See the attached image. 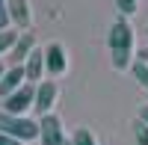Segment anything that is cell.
Instances as JSON below:
<instances>
[{
    "mask_svg": "<svg viewBox=\"0 0 148 145\" xmlns=\"http://www.w3.org/2000/svg\"><path fill=\"white\" fill-rule=\"evenodd\" d=\"M107 47L113 53V68L116 71H125L133 65V30L127 18H116L113 27L107 33Z\"/></svg>",
    "mask_w": 148,
    "mask_h": 145,
    "instance_id": "1",
    "label": "cell"
},
{
    "mask_svg": "<svg viewBox=\"0 0 148 145\" xmlns=\"http://www.w3.org/2000/svg\"><path fill=\"white\" fill-rule=\"evenodd\" d=\"M0 133H6L18 142H33L42 136V127H39V122H33L27 116H12L6 110H0Z\"/></svg>",
    "mask_w": 148,
    "mask_h": 145,
    "instance_id": "2",
    "label": "cell"
},
{
    "mask_svg": "<svg viewBox=\"0 0 148 145\" xmlns=\"http://www.w3.org/2000/svg\"><path fill=\"white\" fill-rule=\"evenodd\" d=\"M30 107H36V86L33 83H27L24 89H18L15 95H9V98L3 101V110L12 113V116H24Z\"/></svg>",
    "mask_w": 148,
    "mask_h": 145,
    "instance_id": "3",
    "label": "cell"
},
{
    "mask_svg": "<svg viewBox=\"0 0 148 145\" xmlns=\"http://www.w3.org/2000/svg\"><path fill=\"white\" fill-rule=\"evenodd\" d=\"M56 95H59V89H56V83H51V80H42L39 86H36V107H33V110L39 113V118L51 116L53 104H56Z\"/></svg>",
    "mask_w": 148,
    "mask_h": 145,
    "instance_id": "4",
    "label": "cell"
},
{
    "mask_svg": "<svg viewBox=\"0 0 148 145\" xmlns=\"http://www.w3.org/2000/svg\"><path fill=\"white\" fill-rule=\"evenodd\" d=\"M24 86H27V71H24V65H12V68H6L3 80H0V98L6 101L9 95H15Z\"/></svg>",
    "mask_w": 148,
    "mask_h": 145,
    "instance_id": "5",
    "label": "cell"
},
{
    "mask_svg": "<svg viewBox=\"0 0 148 145\" xmlns=\"http://www.w3.org/2000/svg\"><path fill=\"white\" fill-rule=\"evenodd\" d=\"M39 127H42V145H68L65 133H62V122L56 116L39 118Z\"/></svg>",
    "mask_w": 148,
    "mask_h": 145,
    "instance_id": "6",
    "label": "cell"
},
{
    "mask_svg": "<svg viewBox=\"0 0 148 145\" xmlns=\"http://www.w3.org/2000/svg\"><path fill=\"white\" fill-rule=\"evenodd\" d=\"M45 59H47V74H53L59 77L62 71L68 68V59H65V47L59 44V42H51L45 47Z\"/></svg>",
    "mask_w": 148,
    "mask_h": 145,
    "instance_id": "7",
    "label": "cell"
},
{
    "mask_svg": "<svg viewBox=\"0 0 148 145\" xmlns=\"http://www.w3.org/2000/svg\"><path fill=\"white\" fill-rule=\"evenodd\" d=\"M24 71H27V83H36V86L42 83V71H47V59H45V51H42V47H36V51L27 56Z\"/></svg>",
    "mask_w": 148,
    "mask_h": 145,
    "instance_id": "8",
    "label": "cell"
},
{
    "mask_svg": "<svg viewBox=\"0 0 148 145\" xmlns=\"http://www.w3.org/2000/svg\"><path fill=\"white\" fill-rule=\"evenodd\" d=\"M6 6H9V18L12 24H18V27H30V3L27 0H6Z\"/></svg>",
    "mask_w": 148,
    "mask_h": 145,
    "instance_id": "9",
    "label": "cell"
},
{
    "mask_svg": "<svg viewBox=\"0 0 148 145\" xmlns=\"http://www.w3.org/2000/svg\"><path fill=\"white\" fill-rule=\"evenodd\" d=\"M36 51V44H33V36L30 33H24L21 39H18V44H15V51H12V56H15V65H24L27 62V56Z\"/></svg>",
    "mask_w": 148,
    "mask_h": 145,
    "instance_id": "10",
    "label": "cell"
},
{
    "mask_svg": "<svg viewBox=\"0 0 148 145\" xmlns=\"http://www.w3.org/2000/svg\"><path fill=\"white\" fill-rule=\"evenodd\" d=\"M130 74H133V80H136L139 86L148 92V62H142V59H133V65H130Z\"/></svg>",
    "mask_w": 148,
    "mask_h": 145,
    "instance_id": "11",
    "label": "cell"
},
{
    "mask_svg": "<svg viewBox=\"0 0 148 145\" xmlns=\"http://www.w3.org/2000/svg\"><path fill=\"white\" fill-rule=\"evenodd\" d=\"M15 44H18V33L15 30H3L0 33V56L6 51H15Z\"/></svg>",
    "mask_w": 148,
    "mask_h": 145,
    "instance_id": "12",
    "label": "cell"
},
{
    "mask_svg": "<svg viewBox=\"0 0 148 145\" xmlns=\"http://www.w3.org/2000/svg\"><path fill=\"white\" fill-rule=\"evenodd\" d=\"M71 145H98V139H95V133H92L89 127H80V130H74Z\"/></svg>",
    "mask_w": 148,
    "mask_h": 145,
    "instance_id": "13",
    "label": "cell"
},
{
    "mask_svg": "<svg viewBox=\"0 0 148 145\" xmlns=\"http://www.w3.org/2000/svg\"><path fill=\"white\" fill-rule=\"evenodd\" d=\"M133 133H136V142H139V145H148V124L142 122V118L133 122Z\"/></svg>",
    "mask_w": 148,
    "mask_h": 145,
    "instance_id": "14",
    "label": "cell"
},
{
    "mask_svg": "<svg viewBox=\"0 0 148 145\" xmlns=\"http://www.w3.org/2000/svg\"><path fill=\"white\" fill-rule=\"evenodd\" d=\"M9 6H6V0H0V33L3 30H9Z\"/></svg>",
    "mask_w": 148,
    "mask_h": 145,
    "instance_id": "15",
    "label": "cell"
},
{
    "mask_svg": "<svg viewBox=\"0 0 148 145\" xmlns=\"http://www.w3.org/2000/svg\"><path fill=\"white\" fill-rule=\"evenodd\" d=\"M116 6L121 9V15H133L136 12V0H116Z\"/></svg>",
    "mask_w": 148,
    "mask_h": 145,
    "instance_id": "16",
    "label": "cell"
},
{
    "mask_svg": "<svg viewBox=\"0 0 148 145\" xmlns=\"http://www.w3.org/2000/svg\"><path fill=\"white\" fill-rule=\"evenodd\" d=\"M0 145H24V142L12 139V136H6V133H0Z\"/></svg>",
    "mask_w": 148,
    "mask_h": 145,
    "instance_id": "17",
    "label": "cell"
},
{
    "mask_svg": "<svg viewBox=\"0 0 148 145\" xmlns=\"http://www.w3.org/2000/svg\"><path fill=\"white\" fill-rule=\"evenodd\" d=\"M139 118H142V122L148 124V107H142V110H139Z\"/></svg>",
    "mask_w": 148,
    "mask_h": 145,
    "instance_id": "18",
    "label": "cell"
},
{
    "mask_svg": "<svg viewBox=\"0 0 148 145\" xmlns=\"http://www.w3.org/2000/svg\"><path fill=\"white\" fill-rule=\"evenodd\" d=\"M3 74H6V68H3V65H0V80H3Z\"/></svg>",
    "mask_w": 148,
    "mask_h": 145,
    "instance_id": "19",
    "label": "cell"
},
{
    "mask_svg": "<svg viewBox=\"0 0 148 145\" xmlns=\"http://www.w3.org/2000/svg\"><path fill=\"white\" fill-rule=\"evenodd\" d=\"M145 33H148V30H145Z\"/></svg>",
    "mask_w": 148,
    "mask_h": 145,
    "instance_id": "20",
    "label": "cell"
}]
</instances>
